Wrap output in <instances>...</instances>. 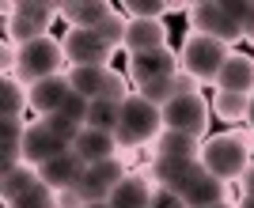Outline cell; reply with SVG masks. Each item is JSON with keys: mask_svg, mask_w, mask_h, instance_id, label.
<instances>
[{"mask_svg": "<svg viewBox=\"0 0 254 208\" xmlns=\"http://www.w3.org/2000/svg\"><path fill=\"white\" fill-rule=\"evenodd\" d=\"M182 201L190 208H209V205H220V201H228V182H220V178H212L205 166H197L193 170V178L182 186Z\"/></svg>", "mask_w": 254, "mask_h": 208, "instance_id": "obj_14", "label": "cell"}, {"mask_svg": "<svg viewBox=\"0 0 254 208\" xmlns=\"http://www.w3.org/2000/svg\"><path fill=\"white\" fill-rule=\"evenodd\" d=\"M38 182H42L38 166H31V163H15V166H8V170H0V201H4V205H11L15 197L31 193Z\"/></svg>", "mask_w": 254, "mask_h": 208, "instance_id": "obj_20", "label": "cell"}, {"mask_svg": "<svg viewBox=\"0 0 254 208\" xmlns=\"http://www.w3.org/2000/svg\"><path fill=\"white\" fill-rule=\"evenodd\" d=\"M243 38L254 46V0H251V4H243Z\"/></svg>", "mask_w": 254, "mask_h": 208, "instance_id": "obj_35", "label": "cell"}, {"mask_svg": "<svg viewBox=\"0 0 254 208\" xmlns=\"http://www.w3.org/2000/svg\"><path fill=\"white\" fill-rule=\"evenodd\" d=\"M190 31L197 34H212V38L228 42H243V4H220V0H201L190 4Z\"/></svg>", "mask_w": 254, "mask_h": 208, "instance_id": "obj_4", "label": "cell"}, {"mask_svg": "<svg viewBox=\"0 0 254 208\" xmlns=\"http://www.w3.org/2000/svg\"><path fill=\"white\" fill-rule=\"evenodd\" d=\"M209 121H212V103L201 91L175 95V99L163 106V125L175 129V133H186V136H197V140H201V136L209 133Z\"/></svg>", "mask_w": 254, "mask_h": 208, "instance_id": "obj_6", "label": "cell"}, {"mask_svg": "<svg viewBox=\"0 0 254 208\" xmlns=\"http://www.w3.org/2000/svg\"><path fill=\"white\" fill-rule=\"evenodd\" d=\"M122 106L126 103H110V99H95L87 110V129H103V133H118L122 125Z\"/></svg>", "mask_w": 254, "mask_h": 208, "instance_id": "obj_26", "label": "cell"}, {"mask_svg": "<svg viewBox=\"0 0 254 208\" xmlns=\"http://www.w3.org/2000/svg\"><path fill=\"white\" fill-rule=\"evenodd\" d=\"M8 15H23V19H34L42 27H50L61 15V4L57 0H19V4H4V19Z\"/></svg>", "mask_w": 254, "mask_h": 208, "instance_id": "obj_23", "label": "cell"}, {"mask_svg": "<svg viewBox=\"0 0 254 208\" xmlns=\"http://www.w3.org/2000/svg\"><path fill=\"white\" fill-rule=\"evenodd\" d=\"M114 4L106 0H72V4H61V19L68 27H84V31H99L110 15H114Z\"/></svg>", "mask_w": 254, "mask_h": 208, "instance_id": "obj_16", "label": "cell"}, {"mask_svg": "<svg viewBox=\"0 0 254 208\" xmlns=\"http://www.w3.org/2000/svg\"><path fill=\"white\" fill-rule=\"evenodd\" d=\"M61 152H68V148L57 140V136L46 129V121L38 117V121L27 125V133H23V163L31 166H46L50 159H57Z\"/></svg>", "mask_w": 254, "mask_h": 208, "instance_id": "obj_10", "label": "cell"}, {"mask_svg": "<svg viewBox=\"0 0 254 208\" xmlns=\"http://www.w3.org/2000/svg\"><path fill=\"white\" fill-rule=\"evenodd\" d=\"M27 106H31V87L19 76H4L0 80V117H23Z\"/></svg>", "mask_w": 254, "mask_h": 208, "instance_id": "obj_22", "label": "cell"}, {"mask_svg": "<svg viewBox=\"0 0 254 208\" xmlns=\"http://www.w3.org/2000/svg\"><path fill=\"white\" fill-rule=\"evenodd\" d=\"M228 57H232V46H228V42L212 38V34H197V31L186 34V38H182V50H179L182 72H190L197 83H216V76H220V68L228 64Z\"/></svg>", "mask_w": 254, "mask_h": 208, "instance_id": "obj_3", "label": "cell"}, {"mask_svg": "<svg viewBox=\"0 0 254 208\" xmlns=\"http://www.w3.org/2000/svg\"><path fill=\"white\" fill-rule=\"evenodd\" d=\"M126 31H129V19L122 15V11H114V15H110V19H106L95 34L110 46V50H126Z\"/></svg>", "mask_w": 254, "mask_h": 208, "instance_id": "obj_30", "label": "cell"}, {"mask_svg": "<svg viewBox=\"0 0 254 208\" xmlns=\"http://www.w3.org/2000/svg\"><path fill=\"white\" fill-rule=\"evenodd\" d=\"M42 121H46V129H50V133L57 136L64 148H72V144H76V136L87 129V125L72 121V117H64V114H50V117H42Z\"/></svg>", "mask_w": 254, "mask_h": 208, "instance_id": "obj_27", "label": "cell"}, {"mask_svg": "<svg viewBox=\"0 0 254 208\" xmlns=\"http://www.w3.org/2000/svg\"><path fill=\"white\" fill-rule=\"evenodd\" d=\"M87 201H84V193L76 186H68V189H57V208H84Z\"/></svg>", "mask_w": 254, "mask_h": 208, "instance_id": "obj_34", "label": "cell"}, {"mask_svg": "<svg viewBox=\"0 0 254 208\" xmlns=\"http://www.w3.org/2000/svg\"><path fill=\"white\" fill-rule=\"evenodd\" d=\"M4 208H57V189H50L46 182H38L31 193L15 197L11 205H4Z\"/></svg>", "mask_w": 254, "mask_h": 208, "instance_id": "obj_29", "label": "cell"}, {"mask_svg": "<svg viewBox=\"0 0 254 208\" xmlns=\"http://www.w3.org/2000/svg\"><path fill=\"white\" fill-rule=\"evenodd\" d=\"M61 46H64V57H68V68H76V64H110V53H114L95 31H84V27H68Z\"/></svg>", "mask_w": 254, "mask_h": 208, "instance_id": "obj_8", "label": "cell"}, {"mask_svg": "<svg viewBox=\"0 0 254 208\" xmlns=\"http://www.w3.org/2000/svg\"><path fill=\"white\" fill-rule=\"evenodd\" d=\"M167 125H163V106L148 103L144 95H129L122 106V125H118V148H152Z\"/></svg>", "mask_w": 254, "mask_h": 208, "instance_id": "obj_2", "label": "cell"}, {"mask_svg": "<svg viewBox=\"0 0 254 208\" xmlns=\"http://www.w3.org/2000/svg\"><path fill=\"white\" fill-rule=\"evenodd\" d=\"M182 64H179V53L163 46V50H152V53H137V57H129V80L144 87L152 80H167V76H179Z\"/></svg>", "mask_w": 254, "mask_h": 208, "instance_id": "obj_9", "label": "cell"}, {"mask_svg": "<svg viewBox=\"0 0 254 208\" xmlns=\"http://www.w3.org/2000/svg\"><path fill=\"white\" fill-rule=\"evenodd\" d=\"M152 197H156V182L140 170H129L118 189L110 193V205L114 208H152Z\"/></svg>", "mask_w": 254, "mask_h": 208, "instance_id": "obj_15", "label": "cell"}, {"mask_svg": "<svg viewBox=\"0 0 254 208\" xmlns=\"http://www.w3.org/2000/svg\"><path fill=\"white\" fill-rule=\"evenodd\" d=\"M38 174H42V182H46L50 189H68V186H76V182H80L84 163H80V156L68 148V152H61L57 159H50L46 166H38Z\"/></svg>", "mask_w": 254, "mask_h": 208, "instance_id": "obj_19", "label": "cell"}, {"mask_svg": "<svg viewBox=\"0 0 254 208\" xmlns=\"http://www.w3.org/2000/svg\"><path fill=\"white\" fill-rule=\"evenodd\" d=\"M171 46V27L163 19H129V31H126V50L129 57L137 53H152V50H163Z\"/></svg>", "mask_w": 254, "mask_h": 208, "instance_id": "obj_12", "label": "cell"}, {"mask_svg": "<svg viewBox=\"0 0 254 208\" xmlns=\"http://www.w3.org/2000/svg\"><path fill=\"white\" fill-rule=\"evenodd\" d=\"M84 208H110V201H87Z\"/></svg>", "mask_w": 254, "mask_h": 208, "instance_id": "obj_38", "label": "cell"}, {"mask_svg": "<svg viewBox=\"0 0 254 208\" xmlns=\"http://www.w3.org/2000/svg\"><path fill=\"white\" fill-rule=\"evenodd\" d=\"M251 144H254V129L251 133H220V136H209L197 152V163L209 170L212 178L220 182H239L247 174V166L254 163L251 159Z\"/></svg>", "mask_w": 254, "mask_h": 208, "instance_id": "obj_1", "label": "cell"}, {"mask_svg": "<svg viewBox=\"0 0 254 208\" xmlns=\"http://www.w3.org/2000/svg\"><path fill=\"white\" fill-rule=\"evenodd\" d=\"M239 208H254V197H243V201H239Z\"/></svg>", "mask_w": 254, "mask_h": 208, "instance_id": "obj_40", "label": "cell"}, {"mask_svg": "<svg viewBox=\"0 0 254 208\" xmlns=\"http://www.w3.org/2000/svg\"><path fill=\"white\" fill-rule=\"evenodd\" d=\"M152 208H190V205L182 201V193H179V189H163V186H156Z\"/></svg>", "mask_w": 254, "mask_h": 208, "instance_id": "obj_33", "label": "cell"}, {"mask_svg": "<svg viewBox=\"0 0 254 208\" xmlns=\"http://www.w3.org/2000/svg\"><path fill=\"white\" fill-rule=\"evenodd\" d=\"M197 166H201L197 159H186V156H156L152 166H148V178L156 186H163V189H179L182 193V186L193 178Z\"/></svg>", "mask_w": 254, "mask_h": 208, "instance_id": "obj_13", "label": "cell"}, {"mask_svg": "<svg viewBox=\"0 0 254 208\" xmlns=\"http://www.w3.org/2000/svg\"><path fill=\"white\" fill-rule=\"evenodd\" d=\"M209 208H239V205H232V201H220V205H209Z\"/></svg>", "mask_w": 254, "mask_h": 208, "instance_id": "obj_39", "label": "cell"}, {"mask_svg": "<svg viewBox=\"0 0 254 208\" xmlns=\"http://www.w3.org/2000/svg\"><path fill=\"white\" fill-rule=\"evenodd\" d=\"M239 186H243V197H254V163L247 166V174L239 178Z\"/></svg>", "mask_w": 254, "mask_h": 208, "instance_id": "obj_36", "label": "cell"}, {"mask_svg": "<svg viewBox=\"0 0 254 208\" xmlns=\"http://www.w3.org/2000/svg\"><path fill=\"white\" fill-rule=\"evenodd\" d=\"M126 163L122 159H103V163H91L84 166V174H80V182H76V189L84 193V201H110V193L118 189V182L126 178Z\"/></svg>", "mask_w": 254, "mask_h": 208, "instance_id": "obj_7", "label": "cell"}, {"mask_svg": "<svg viewBox=\"0 0 254 208\" xmlns=\"http://www.w3.org/2000/svg\"><path fill=\"white\" fill-rule=\"evenodd\" d=\"M247 125L254 129V95H251V106H247Z\"/></svg>", "mask_w": 254, "mask_h": 208, "instance_id": "obj_37", "label": "cell"}, {"mask_svg": "<svg viewBox=\"0 0 254 208\" xmlns=\"http://www.w3.org/2000/svg\"><path fill=\"white\" fill-rule=\"evenodd\" d=\"M110 76V64H76L68 68V83H72V91L87 103H95L99 95H103V83Z\"/></svg>", "mask_w": 254, "mask_h": 208, "instance_id": "obj_21", "label": "cell"}, {"mask_svg": "<svg viewBox=\"0 0 254 208\" xmlns=\"http://www.w3.org/2000/svg\"><path fill=\"white\" fill-rule=\"evenodd\" d=\"M156 156H186V159H197L201 144H197V136H186V133H175V129H163L159 133L156 144Z\"/></svg>", "mask_w": 254, "mask_h": 208, "instance_id": "obj_25", "label": "cell"}, {"mask_svg": "<svg viewBox=\"0 0 254 208\" xmlns=\"http://www.w3.org/2000/svg\"><path fill=\"white\" fill-rule=\"evenodd\" d=\"M72 152L80 156V163L91 166V163H103V159H114L118 156V136L114 133H103V129H84L76 136Z\"/></svg>", "mask_w": 254, "mask_h": 208, "instance_id": "obj_18", "label": "cell"}, {"mask_svg": "<svg viewBox=\"0 0 254 208\" xmlns=\"http://www.w3.org/2000/svg\"><path fill=\"white\" fill-rule=\"evenodd\" d=\"M87 110H91V103H87V99H80V95H68V103L61 106V114L64 117H72V121H80V125H87Z\"/></svg>", "mask_w": 254, "mask_h": 208, "instance_id": "obj_32", "label": "cell"}, {"mask_svg": "<svg viewBox=\"0 0 254 208\" xmlns=\"http://www.w3.org/2000/svg\"><path fill=\"white\" fill-rule=\"evenodd\" d=\"M110 208H114V205H110Z\"/></svg>", "mask_w": 254, "mask_h": 208, "instance_id": "obj_41", "label": "cell"}, {"mask_svg": "<svg viewBox=\"0 0 254 208\" xmlns=\"http://www.w3.org/2000/svg\"><path fill=\"white\" fill-rule=\"evenodd\" d=\"M247 106H251V95L243 91H220L216 87V95H212V114L220 117V121H247Z\"/></svg>", "mask_w": 254, "mask_h": 208, "instance_id": "obj_24", "label": "cell"}, {"mask_svg": "<svg viewBox=\"0 0 254 208\" xmlns=\"http://www.w3.org/2000/svg\"><path fill=\"white\" fill-rule=\"evenodd\" d=\"M68 95H72L68 72H57V76H50V80H38V83H31V110L38 117L61 114V106L68 103Z\"/></svg>", "mask_w": 254, "mask_h": 208, "instance_id": "obj_11", "label": "cell"}, {"mask_svg": "<svg viewBox=\"0 0 254 208\" xmlns=\"http://www.w3.org/2000/svg\"><path fill=\"white\" fill-rule=\"evenodd\" d=\"M216 87H220V91H243V95H254V57H251V53L232 50L228 64H224L220 76H216Z\"/></svg>", "mask_w": 254, "mask_h": 208, "instance_id": "obj_17", "label": "cell"}, {"mask_svg": "<svg viewBox=\"0 0 254 208\" xmlns=\"http://www.w3.org/2000/svg\"><path fill=\"white\" fill-rule=\"evenodd\" d=\"M64 46L61 38H53V34H46V38H34L27 42V46H19V61H15V76H19L27 87L38 80H50V76L64 72Z\"/></svg>", "mask_w": 254, "mask_h": 208, "instance_id": "obj_5", "label": "cell"}, {"mask_svg": "<svg viewBox=\"0 0 254 208\" xmlns=\"http://www.w3.org/2000/svg\"><path fill=\"white\" fill-rule=\"evenodd\" d=\"M122 15L126 19H163L167 15V0H126Z\"/></svg>", "mask_w": 254, "mask_h": 208, "instance_id": "obj_28", "label": "cell"}, {"mask_svg": "<svg viewBox=\"0 0 254 208\" xmlns=\"http://www.w3.org/2000/svg\"><path fill=\"white\" fill-rule=\"evenodd\" d=\"M137 95H144L148 103H156V106H167L175 95H179V83H175V76H167V80H152V83H144V87H137Z\"/></svg>", "mask_w": 254, "mask_h": 208, "instance_id": "obj_31", "label": "cell"}]
</instances>
